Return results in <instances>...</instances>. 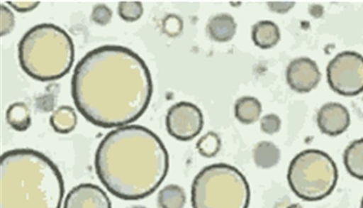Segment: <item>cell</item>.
<instances>
[{
	"label": "cell",
	"instance_id": "15",
	"mask_svg": "<svg viewBox=\"0 0 363 208\" xmlns=\"http://www.w3.org/2000/svg\"><path fill=\"white\" fill-rule=\"evenodd\" d=\"M253 160L260 168L268 169L275 166L280 160V150L272 142L262 141L257 143L252 150Z\"/></svg>",
	"mask_w": 363,
	"mask_h": 208
},
{
	"label": "cell",
	"instance_id": "24",
	"mask_svg": "<svg viewBox=\"0 0 363 208\" xmlns=\"http://www.w3.org/2000/svg\"><path fill=\"white\" fill-rule=\"evenodd\" d=\"M91 17L94 23L105 26L112 18V11L104 4H98L94 7Z\"/></svg>",
	"mask_w": 363,
	"mask_h": 208
},
{
	"label": "cell",
	"instance_id": "16",
	"mask_svg": "<svg viewBox=\"0 0 363 208\" xmlns=\"http://www.w3.org/2000/svg\"><path fill=\"white\" fill-rule=\"evenodd\" d=\"M234 111L239 121L250 124L258 120L262 112V105L255 97H242L235 102Z\"/></svg>",
	"mask_w": 363,
	"mask_h": 208
},
{
	"label": "cell",
	"instance_id": "6",
	"mask_svg": "<svg viewBox=\"0 0 363 208\" xmlns=\"http://www.w3.org/2000/svg\"><path fill=\"white\" fill-rule=\"evenodd\" d=\"M337 169L326 153L307 149L291 161L287 173L289 185L294 193L307 201L320 200L334 190L337 180Z\"/></svg>",
	"mask_w": 363,
	"mask_h": 208
},
{
	"label": "cell",
	"instance_id": "17",
	"mask_svg": "<svg viewBox=\"0 0 363 208\" xmlns=\"http://www.w3.org/2000/svg\"><path fill=\"white\" fill-rule=\"evenodd\" d=\"M77 123L74 109L69 106H60L50 116V124L55 131L66 134L73 131Z\"/></svg>",
	"mask_w": 363,
	"mask_h": 208
},
{
	"label": "cell",
	"instance_id": "12",
	"mask_svg": "<svg viewBox=\"0 0 363 208\" xmlns=\"http://www.w3.org/2000/svg\"><path fill=\"white\" fill-rule=\"evenodd\" d=\"M209 36L217 42L230 40L236 32V23L233 16L221 13L211 18L207 24Z\"/></svg>",
	"mask_w": 363,
	"mask_h": 208
},
{
	"label": "cell",
	"instance_id": "26",
	"mask_svg": "<svg viewBox=\"0 0 363 208\" xmlns=\"http://www.w3.org/2000/svg\"><path fill=\"white\" fill-rule=\"evenodd\" d=\"M6 3L15 11L21 13L30 11L40 4L38 1H7Z\"/></svg>",
	"mask_w": 363,
	"mask_h": 208
},
{
	"label": "cell",
	"instance_id": "25",
	"mask_svg": "<svg viewBox=\"0 0 363 208\" xmlns=\"http://www.w3.org/2000/svg\"><path fill=\"white\" fill-rule=\"evenodd\" d=\"M15 25V17L11 11L4 5H1V36L9 33Z\"/></svg>",
	"mask_w": 363,
	"mask_h": 208
},
{
	"label": "cell",
	"instance_id": "10",
	"mask_svg": "<svg viewBox=\"0 0 363 208\" xmlns=\"http://www.w3.org/2000/svg\"><path fill=\"white\" fill-rule=\"evenodd\" d=\"M63 208H111V203L100 187L91 183H82L69 192Z\"/></svg>",
	"mask_w": 363,
	"mask_h": 208
},
{
	"label": "cell",
	"instance_id": "14",
	"mask_svg": "<svg viewBox=\"0 0 363 208\" xmlns=\"http://www.w3.org/2000/svg\"><path fill=\"white\" fill-rule=\"evenodd\" d=\"M343 161L347 172L363 180V138L352 141L345 149Z\"/></svg>",
	"mask_w": 363,
	"mask_h": 208
},
{
	"label": "cell",
	"instance_id": "21",
	"mask_svg": "<svg viewBox=\"0 0 363 208\" xmlns=\"http://www.w3.org/2000/svg\"><path fill=\"white\" fill-rule=\"evenodd\" d=\"M118 13L123 20L133 22L142 16L143 7L140 1H123L118 4Z\"/></svg>",
	"mask_w": 363,
	"mask_h": 208
},
{
	"label": "cell",
	"instance_id": "9",
	"mask_svg": "<svg viewBox=\"0 0 363 208\" xmlns=\"http://www.w3.org/2000/svg\"><path fill=\"white\" fill-rule=\"evenodd\" d=\"M289 87L299 93H306L314 89L321 79V73L316 62L306 57L293 60L286 71Z\"/></svg>",
	"mask_w": 363,
	"mask_h": 208
},
{
	"label": "cell",
	"instance_id": "3",
	"mask_svg": "<svg viewBox=\"0 0 363 208\" xmlns=\"http://www.w3.org/2000/svg\"><path fill=\"white\" fill-rule=\"evenodd\" d=\"M62 177L46 155L30 148L5 152L0 163V208H60Z\"/></svg>",
	"mask_w": 363,
	"mask_h": 208
},
{
	"label": "cell",
	"instance_id": "28",
	"mask_svg": "<svg viewBox=\"0 0 363 208\" xmlns=\"http://www.w3.org/2000/svg\"><path fill=\"white\" fill-rule=\"evenodd\" d=\"M287 208H303V207L299 204H292L289 205Z\"/></svg>",
	"mask_w": 363,
	"mask_h": 208
},
{
	"label": "cell",
	"instance_id": "23",
	"mask_svg": "<svg viewBox=\"0 0 363 208\" xmlns=\"http://www.w3.org/2000/svg\"><path fill=\"white\" fill-rule=\"evenodd\" d=\"M182 28V21L176 15H169L164 20L163 30L170 37L178 35L181 33Z\"/></svg>",
	"mask_w": 363,
	"mask_h": 208
},
{
	"label": "cell",
	"instance_id": "1",
	"mask_svg": "<svg viewBox=\"0 0 363 208\" xmlns=\"http://www.w3.org/2000/svg\"><path fill=\"white\" fill-rule=\"evenodd\" d=\"M72 96L82 115L103 128L121 127L138 119L152 93L150 71L130 49L106 45L87 53L72 78Z\"/></svg>",
	"mask_w": 363,
	"mask_h": 208
},
{
	"label": "cell",
	"instance_id": "22",
	"mask_svg": "<svg viewBox=\"0 0 363 208\" xmlns=\"http://www.w3.org/2000/svg\"><path fill=\"white\" fill-rule=\"evenodd\" d=\"M260 128L267 134H274L281 128V119L274 114H267L261 119Z\"/></svg>",
	"mask_w": 363,
	"mask_h": 208
},
{
	"label": "cell",
	"instance_id": "7",
	"mask_svg": "<svg viewBox=\"0 0 363 208\" xmlns=\"http://www.w3.org/2000/svg\"><path fill=\"white\" fill-rule=\"evenodd\" d=\"M330 88L343 96H355L363 92V56L354 51L336 55L326 69Z\"/></svg>",
	"mask_w": 363,
	"mask_h": 208
},
{
	"label": "cell",
	"instance_id": "27",
	"mask_svg": "<svg viewBox=\"0 0 363 208\" xmlns=\"http://www.w3.org/2000/svg\"><path fill=\"white\" fill-rule=\"evenodd\" d=\"M269 9L279 13L288 12L295 5L294 1H269L267 3Z\"/></svg>",
	"mask_w": 363,
	"mask_h": 208
},
{
	"label": "cell",
	"instance_id": "29",
	"mask_svg": "<svg viewBox=\"0 0 363 208\" xmlns=\"http://www.w3.org/2000/svg\"><path fill=\"white\" fill-rule=\"evenodd\" d=\"M132 208H147V207H145L144 206L138 205V206L133 207Z\"/></svg>",
	"mask_w": 363,
	"mask_h": 208
},
{
	"label": "cell",
	"instance_id": "8",
	"mask_svg": "<svg viewBox=\"0 0 363 208\" xmlns=\"http://www.w3.org/2000/svg\"><path fill=\"white\" fill-rule=\"evenodd\" d=\"M203 125V114L194 104L181 102L172 106L167 114L166 127L170 136L180 141L195 138Z\"/></svg>",
	"mask_w": 363,
	"mask_h": 208
},
{
	"label": "cell",
	"instance_id": "5",
	"mask_svg": "<svg viewBox=\"0 0 363 208\" xmlns=\"http://www.w3.org/2000/svg\"><path fill=\"white\" fill-rule=\"evenodd\" d=\"M248 182L234 166L217 163L203 168L191 185L193 208H247Z\"/></svg>",
	"mask_w": 363,
	"mask_h": 208
},
{
	"label": "cell",
	"instance_id": "13",
	"mask_svg": "<svg viewBox=\"0 0 363 208\" xmlns=\"http://www.w3.org/2000/svg\"><path fill=\"white\" fill-rule=\"evenodd\" d=\"M252 39L255 45L262 49L271 48L280 39L279 28L271 21H260L252 27Z\"/></svg>",
	"mask_w": 363,
	"mask_h": 208
},
{
	"label": "cell",
	"instance_id": "4",
	"mask_svg": "<svg viewBox=\"0 0 363 208\" xmlns=\"http://www.w3.org/2000/svg\"><path fill=\"white\" fill-rule=\"evenodd\" d=\"M74 58L72 38L52 23H41L28 30L18 44L21 68L40 81L55 80L71 69Z\"/></svg>",
	"mask_w": 363,
	"mask_h": 208
},
{
	"label": "cell",
	"instance_id": "18",
	"mask_svg": "<svg viewBox=\"0 0 363 208\" xmlns=\"http://www.w3.org/2000/svg\"><path fill=\"white\" fill-rule=\"evenodd\" d=\"M8 124L17 131L27 130L31 124L30 111L26 104L22 102L9 105L6 112Z\"/></svg>",
	"mask_w": 363,
	"mask_h": 208
},
{
	"label": "cell",
	"instance_id": "2",
	"mask_svg": "<svg viewBox=\"0 0 363 208\" xmlns=\"http://www.w3.org/2000/svg\"><path fill=\"white\" fill-rule=\"evenodd\" d=\"M94 165L99 179L109 192L135 200L159 187L168 171L169 157L155 133L133 124L118 127L104 137Z\"/></svg>",
	"mask_w": 363,
	"mask_h": 208
},
{
	"label": "cell",
	"instance_id": "19",
	"mask_svg": "<svg viewBox=\"0 0 363 208\" xmlns=\"http://www.w3.org/2000/svg\"><path fill=\"white\" fill-rule=\"evenodd\" d=\"M185 202V192L177 185L164 187L157 195V203L160 208H183Z\"/></svg>",
	"mask_w": 363,
	"mask_h": 208
},
{
	"label": "cell",
	"instance_id": "20",
	"mask_svg": "<svg viewBox=\"0 0 363 208\" xmlns=\"http://www.w3.org/2000/svg\"><path fill=\"white\" fill-rule=\"evenodd\" d=\"M196 146L202 156L212 158L220 150L221 141L216 133L209 131L199 139Z\"/></svg>",
	"mask_w": 363,
	"mask_h": 208
},
{
	"label": "cell",
	"instance_id": "11",
	"mask_svg": "<svg viewBox=\"0 0 363 208\" xmlns=\"http://www.w3.org/2000/svg\"><path fill=\"white\" fill-rule=\"evenodd\" d=\"M316 121L322 133L335 136L347 130L350 124V116L347 108L342 104L329 102L320 108Z\"/></svg>",
	"mask_w": 363,
	"mask_h": 208
},
{
	"label": "cell",
	"instance_id": "30",
	"mask_svg": "<svg viewBox=\"0 0 363 208\" xmlns=\"http://www.w3.org/2000/svg\"><path fill=\"white\" fill-rule=\"evenodd\" d=\"M360 208H363V197H362V201H361Z\"/></svg>",
	"mask_w": 363,
	"mask_h": 208
}]
</instances>
